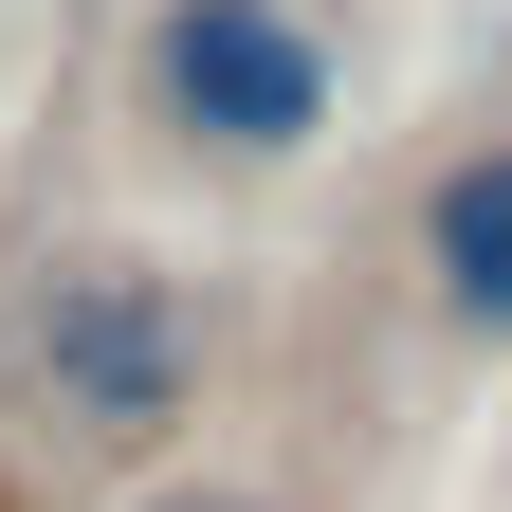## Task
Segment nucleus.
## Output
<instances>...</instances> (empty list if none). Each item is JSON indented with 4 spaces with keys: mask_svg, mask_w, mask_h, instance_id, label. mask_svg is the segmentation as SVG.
<instances>
[{
    "mask_svg": "<svg viewBox=\"0 0 512 512\" xmlns=\"http://www.w3.org/2000/svg\"><path fill=\"white\" fill-rule=\"evenodd\" d=\"M330 37L293 19V0H147V110L183 147L220 165H293L311 128H330Z\"/></svg>",
    "mask_w": 512,
    "mask_h": 512,
    "instance_id": "1",
    "label": "nucleus"
},
{
    "mask_svg": "<svg viewBox=\"0 0 512 512\" xmlns=\"http://www.w3.org/2000/svg\"><path fill=\"white\" fill-rule=\"evenodd\" d=\"M37 384L74 439H165L183 403H202V311H183V275H147V256H74V275H37Z\"/></svg>",
    "mask_w": 512,
    "mask_h": 512,
    "instance_id": "2",
    "label": "nucleus"
},
{
    "mask_svg": "<svg viewBox=\"0 0 512 512\" xmlns=\"http://www.w3.org/2000/svg\"><path fill=\"white\" fill-rule=\"evenodd\" d=\"M421 275H439L458 330L512 348V147H458V165L421 183Z\"/></svg>",
    "mask_w": 512,
    "mask_h": 512,
    "instance_id": "3",
    "label": "nucleus"
},
{
    "mask_svg": "<svg viewBox=\"0 0 512 512\" xmlns=\"http://www.w3.org/2000/svg\"><path fill=\"white\" fill-rule=\"evenodd\" d=\"M147 512H256V494H147Z\"/></svg>",
    "mask_w": 512,
    "mask_h": 512,
    "instance_id": "4",
    "label": "nucleus"
}]
</instances>
